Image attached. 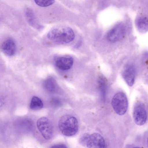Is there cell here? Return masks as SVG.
Wrapping results in <instances>:
<instances>
[{"instance_id":"cell-1","label":"cell","mask_w":148,"mask_h":148,"mask_svg":"<svg viewBox=\"0 0 148 148\" xmlns=\"http://www.w3.org/2000/svg\"><path fill=\"white\" fill-rule=\"evenodd\" d=\"M49 39L56 42L67 43L72 41L75 38V34L71 28L66 26L53 28L47 34Z\"/></svg>"},{"instance_id":"cell-2","label":"cell","mask_w":148,"mask_h":148,"mask_svg":"<svg viewBox=\"0 0 148 148\" xmlns=\"http://www.w3.org/2000/svg\"><path fill=\"white\" fill-rule=\"evenodd\" d=\"M58 127L61 132L68 136L75 135L77 132L79 125L77 119L70 115L62 116L58 123Z\"/></svg>"},{"instance_id":"cell-3","label":"cell","mask_w":148,"mask_h":148,"mask_svg":"<svg viewBox=\"0 0 148 148\" xmlns=\"http://www.w3.org/2000/svg\"><path fill=\"white\" fill-rule=\"evenodd\" d=\"M111 105L117 114L119 115L124 114L128 106V100L125 94L122 92L116 93L112 98Z\"/></svg>"},{"instance_id":"cell-4","label":"cell","mask_w":148,"mask_h":148,"mask_svg":"<svg viewBox=\"0 0 148 148\" xmlns=\"http://www.w3.org/2000/svg\"><path fill=\"white\" fill-rule=\"evenodd\" d=\"M135 123L138 125H144L147 119V113L145 105L142 102L138 101L135 104L133 113Z\"/></svg>"},{"instance_id":"cell-5","label":"cell","mask_w":148,"mask_h":148,"mask_svg":"<svg viewBox=\"0 0 148 148\" xmlns=\"http://www.w3.org/2000/svg\"><path fill=\"white\" fill-rule=\"evenodd\" d=\"M37 126L39 131L45 139L47 140L51 138L53 133V127L48 118L45 117L40 118L37 121Z\"/></svg>"},{"instance_id":"cell-6","label":"cell","mask_w":148,"mask_h":148,"mask_svg":"<svg viewBox=\"0 0 148 148\" xmlns=\"http://www.w3.org/2000/svg\"><path fill=\"white\" fill-rule=\"evenodd\" d=\"M125 26L122 24H118L107 33L106 38L108 40L112 43L115 42L123 39L125 34Z\"/></svg>"},{"instance_id":"cell-7","label":"cell","mask_w":148,"mask_h":148,"mask_svg":"<svg viewBox=\"0 0 148 148\" xmlns=\"http://www.w3.org/2000/svg\"><path fill=\"white\" fill-rule=\"evenodd\" d=\"M123 79L129 86H132L134 83L136 76V69L134 65L131 64L124 67L122 72Z\"/></svg>"},{"instance_id":"cell-8","label":"cell","mask_w":148,"mask_h":148,"mask_svg":"<svg viewBox=\"0 0 148 148\" xmlns=\"http://www.w3.org/2000/svg\"><path fill=\"white\" fill-rule=\"evenodd\" d=\"M86 146L88 148H103L106 143L103 138L99 134L95 133L90 135Z\"/></svg>"},{"instance_id":"cell-9","label":"cell","mask_w":148,"mask_h":148,"mask_svg":"<svg viewBox=\"0 0 148 148\" xmlns=\"http://www.w3.org/2000/svg\"><path fill=\"white\" fill-rule=\"evenodd\" d=\"M73 59L69 57H62L58 58L55 61L56 66L62 70L70 69L73 64Z\"/></svg>"},{"instance_id":"cell-10","label":"cell","mask_w":148,"mask_h":148,"mask_svg":"<svg viewBox=\"0 0 148 148\" xmlns=\"http://www.w3.org/2000/svg\"><path fill=\"white\" fill-rule=\"evenodd\" d=\"M2 49L5 54L12 56L15 53L16 45L14 41L11 38H8L4 41L2 45Z\"/></svg>"},{"instance_id":"cell-11","label":"cell","mask_w":148,"mask_h":148,"mask_svg":"<svg viewBox=\"0 0 148 148\" xmlns=\"http://www.w3.org/2000/svg\"><path fill=\"white\" fill-rule=\"evenodd\" d=\"M43 86L47 91L50 92H55L57 89L56 82L54 78L49 77L44 82Z\"/></svg>"},{"instance_id":"cell-12","label":"cell","mask_w":148,"mask_h":148,"mask_svg":"<svg viewBox=\"0 0 148 148\" xmlns=\"http://www.w3.org/2000/svg\"><path fill=\"white\" fill-rule=\"evenodd\" d=\"M98 88L103 100L105 99L107 87V81L103 76H100L98 80Z\"/></svg>"},{"instance_id":"cell-13","label":"cell","mask_w":148,"mask_h":148,"mask_svg":"<svg viewBox=\"0 0 148 148\" xmlns=\"http://www.w3.org/2000/svg\"><path fill=\"white\" fill-rule=\"evenodd\" d=\"M148 19L146 17L139 18L136 21V26L138 30L142 33H145L148 30Z\"/></svg>"},{"instance_id":"cell-14","label":"cell","mask_w":148,"mask_h":148,"mask_svg":"<svg viewBox=\"0 0 148 148\" xmlns=\"http://www.w3.org/2000/svg\"><path fill=\"white\" fill-rule=\"evenodd\" d=\"M43 106V103L39 98L35 96L32 97L30 105L31 109L34 110H38L42 109Z\"/></svg>"},{"instance_id":"cell-15","label":"cell","mask_w":148,"mask_h":148,"mask_svg":"<svg viewBox=\"0 0 148 148\" xmlns=\"http://www.w3.org/2000/svg\"><path fill=\"white\" fill-rule=\"evenodd\" d=\"M25 14L27 20L31 24L36 27L37 28L41 27V26L36 22L34 13L31 9L27 8L25 10Z\"/></svg>"},{"instance_id":"cell-16","label":"cell","mask_w":148,"mask_h":148,"mask_svg":"<svg viewBox=\"0 0 148 148\" xmlns=\"http://www.w3.org/2000/svg\"><path fill=\"white\" fill-rule=\"evenodd\" d=\"M20 126L22 130L25 131H28L31 129L32 123L29 120L24 119L20 122Z\"/></svg>"},{"instance_id":"cell-17","label":"cell","mask_w":148,"mask_h":148,"mask_svg":"<svg viewBox=\"0 0 148 148\" xmlns=\"http://www.w3.org/2000/svg\"><path fill=\"white\" fill-rule=\"evenodd\" d=\"M35 3L39 6L47 7L53 4L55 0H34Z\"/></svg>"},{"instance_id":"cell-18","label":"cell","mask_w":148,"mask_h":148,"mask_svg":"<svg viewBox=\"0 0 148 148\" xmlns=\"http://www.w3.org/2000/svg\"><path fill=\"white\" fill-rule=\"evenodd\" d=\"M89 136L90 134L87 133L82 135L79 138L80 143L83 146H86Z\"/></svg>"},{"instance_id":"cell-19","label":"cell","mask_w":148,"mask_h":148,"mask_svg":"<svg viewBox=\"0 0 148 148\" xmlns=\"http://www.w3.org/2000/svg\"><path fill=\"white\" fill-rule=\"evenodd\" d=\"M53 104L59 106L61 104V101L59 99L55 98L52 100Z\"/></svg>"},{"instance_id":"cell-20","label":"cell","mask_w":148,"mask_h":148,"mask_svg":"<svg viewBox=\"0 0 148 148\" xmlns=\"http://www.w3.org/2000/svg\"><path fill=\"white\" fill-rule=\"evenodd\" d=\"M52 148H66V146L64 144H57L53 145L51 147Z\"/></svg>"},{"instance_id":"cell-21","label":"cell","mask_w":148,"mask_h":148,"mask_svg":"<svg viewBox=\"0 0 148 148\" xmlns=\"http://www.w3.org/2000/svg\"><path fill=\"white\" fill-rule=\"evenodd\" d=\"M3 102L0 99V107L2 106H3Z\"/></svg>"}]
</instances>
